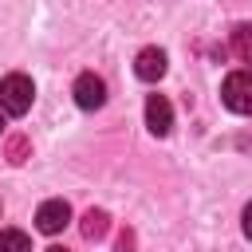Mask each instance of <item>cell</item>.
Here are the masks:
<instances>
[{
	"label": "cell",
	"mask_w": 252,
	"mask_h": 252,
	"mask_svg": "<svg viewBox=\"0 0 252 252\" xmlns=\"http://www.w3.org/2000/svg\"><path fill=\"white\" fill-rule=\"evenodd\" d=\"M0 252H32L28 232H20V228H4V232H0Z\"/></svg>",
	"instance_id": "9c48e42d"
},
{
	"label": "cell",
	"mask_w": 252,
	"mask_h": 252,
	"mask_svg": "<svg viewBox=\"0 0 252 252\" xmlns=\"http://www.w3.org/2000/svg\"><path fill=\"white\" fill-rule=\"evenodd\" d=\"M106 232H110V217L102 209H87L83 213V236L87 240H102Z\"/></svg>",
	"instance_id": "ba28073f"
},
{
	"label": "cell",
	"mask_w": 252,
	"mask_h": 252,
	"mask_svg": "<svg viewBox=\"0 0 252 252\" xmlns=\"http://www.w3.org/2000/svg\"><path fill=\"white\" fill-rule=\"evenodd\" d=\"M67 220H71V205L67 201H43L39 209H35V228L39 232H47V236H55V232H63L67 228Z\"/></svg>",
	"instance_id": "277c9868"
},
{
	"label": "cell",
	"mask_w": 252,
	"mask_h": 252,
	"mask_svg": "<svg viewBox=\"0 0 252 252\" xmlns=\"http://www.w3.org/2000/svg\"><path fill=\"white\" fill-rule=\"evenodd\" d=\"M240 224H244V236L252 240V205H244V213H240Z\"/></svg>",
	"instance_id": "8fae6325"
},
{
	"label": "cell",
	"mask_w": 252,
	"mask_h": 252,
	"mask_svg": "<svg viewBox=\"0 0 252 252\" xmlns=\"http://www.w3.org/2000/svg\"><path fill=\"white\" fill-rule=\"evenodd\" d=\"M228 43H232V55L240 63H252V24H236L228 32Z\"/></svg>",
	"instance_id": "52a82bcc"
},
{
	"label": "cell",
	"mask_w": 252,
	"mask_h": 252,
	"mask_svg": "<svg viewBox=\"0 0 252 252\" xmlns=\"http://www.w3.org/2000/svg\"><path fill=\"white\" fill-rule=\"evenodd\" d=\"M24 158H28V138H12V142H8V161L20 165Z\"/></svg>",
	"instance_id": "30bf717a"
},
{
	"label": "cell",
	"mask_w": 252,
	"mask_h": 252,
	"mask_svg": "<svg viewBox=\"0 0 252 252\" xmlns=\"http://www.w3.org/2000/svg\"><path fill=\"white\" fill-rule=\"evenodd\" d=\"M146 126H150V134H158V138H165V134L173 130V106H169L165 94H150V98H146Z\"/></svg>",
	"instance_id": "5b68a950"
},
{
	"label": "cell",
	"mask_w": 252,
	"mask_h": 252,
	"mask_svg": "<svg viewBox=\"0 0 252 252\" xmlns=\"http://www.w3.org/2000/svg\"><path fill=\"white\" fill-rule=\"evenodd\" d=\"M0 126H4V118H0Z\"/></svg>",
	"instance_id": "5bb4252c"
},
{
	"label": "cell",
	"mask_w": 252,
	"mask_h": 252,
	"mask_svg": "<svg viewBox=\"0 0 252 252\" xmlns=\"http://www.w3.org/2000/svg\"><path fill=\"white\" fill-rule=\"evenodd\" d=\"M32 98H35V87H32L28 75L12 71V75L0 79V110H4V114H16V118L28 114V110H32Z\"/></svg>",
	"instance_id": "6da1fadb"
},
{
	"label": "cell",
	"mask_w": 252,
	"mask_h": 252,
	"mask_svg": "<svg viewBox=\"0 0 252 252\" xmlns=\"http://www.w3.org/2000/svg\"><path fill=\"white\" fill-rule=\"evenodd\" d=\"M130 248H134V232H122L118 236V252H130Z\"/></svg>",
	"instance_id": "7c38bea8"
},
{
	"label": "cell",
	"mask_w": 252,
	"mask_h": 252,
	"mask_svg": "<svg viewBox=\"0 0 252 252\" xmlns=\"http://www.w3.org/2000/svg\"><path fill=\"white\" fill-rule=\"evenodd\" d=\"M71 94H75V102H79L83 110H98V106L106 102V83H102L94 71H83V75L75 79Z\"/></svg>",
	"instance_id": "3957f363"
},
{
	"label": "cell",
	"mask_w": 252,
	"mask_h": 252,
	"mask_svg": "<svg viewBox=\"0 0 252 252\" xmlns=\"http://www.w3.org/2000/svg\"><path fill=\"white\" fill-rule=\"evenodd\" d=\"M43 252H67V248H59V244H51V248H43Z\"/></svg>",
	"instance_id": "4fadbf2b"
},
{
	"label": "cell",
	"mask_w": 252,
	"mask_h": 252,
	"mask_svg": "<svg viewBox=\"0 0 252 252\" xmlns=\"http://www.w3.org/2000/svg\"><path fill=\"white\" fill-rule=\"evenodd\" d=\"M165 67H169V59H165L161 47H142L138 59H134V75H138L142 83H158V79L165 75Z\"/></svg>",
	"instance_id": "8992f818"
},
{
	"label": "cell",
	"mask_w": 252,
	"mask_h": 252,
	"mask_svg": "<svg viewBox=\"0 0 252 252\" xmlns=\"http://www.w3.org/2000/svg\"><path fill=\"white\" fill-rule=\"evenodd\" d=\"M220 98L232 114H252V75L248 71H232L220 83Z\"/></svg>",
	"instance_id": "7a4b0ae2"
}]
</instances>
